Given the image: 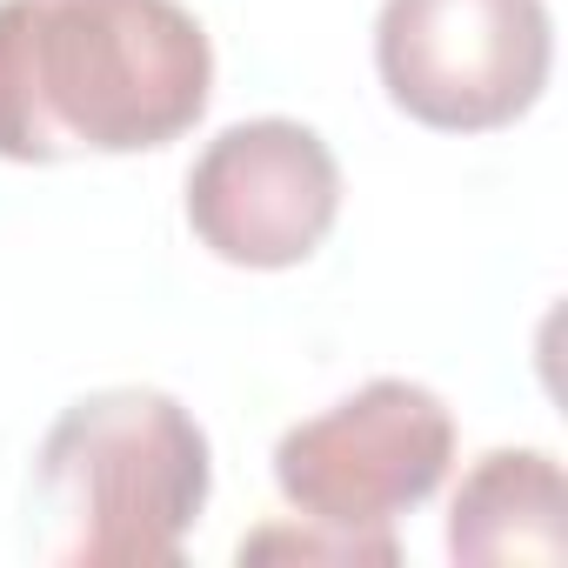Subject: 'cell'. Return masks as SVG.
<instances>
[{
	"instance_id": "5",
	"label": "cell",
	"mask_w": 568,
	"mask_h": 568,
	"mask_svg": "<svg viewBox=\"0 0 568 568\" xmlns=\"http://www.w3.org/2000/svg\"><path fill=\"white\" fill-rule=\"evenodd\" d=\"M342 214L335 148L288 114L221 128L187 168V227L227 267H302Z\"/></svg>"
},
{
	"instance_id": "4",
	"label": "cell",
	"mask_w": 568,
	"mask_h": 568,
	"mask_svg": "<svg viewBox=\"0 0 568 568\" xmlns=\"http://www.w3.org/2000/svg\"><path fill=\"white\" fill-rule=\"evenodd\" d=\"M375 68L408 121L495 134L541 101L555 28L541 0H382Z\"/></svg>"
},
{
	"instance_id": "7",
	"label": "cell",
	"mask_w": 568,
	"mask_h": 568,
	"mask_svg": "<svg viewBox=\"0 0 568 568\" xmlns=\"http://www.w3.org/2000/svg\"><path fill=\"white\" fill-rule=\"evenodd\" d=\"M261 555H302V561H395V535L388 541H362V535H288V528H261L241 541V561H261Z\"/></svg>"
},
{
	"instance_id": "6",
	"label": "cell",
	"mask_w": 568,
	"mask_h": 568,
	"mask_svg": "<svg viewBox=\"0 0 568 568\" xmlns=\"http://www.w3.org/2000/svg\"><path fill=\"white\" fill-rule=\"evenodd\" d=\"M448 555L468 568L535 561L555 568L568 555V481L548 448H488L448 508Z\"/></svg>"
},
{
	"instance_id": "1",
	"label": "cell",
	"mask_w": 568,
	"mask_h": 568,
	"mask_svg": "<svg viewBox=\"0 0 568 568\" xmlns=\"http://www.w3.org/2000/svg\"><path fill=\"white\" fill-rule=\"evenodd\" d=\"M207 94L214 48L181 0H0V161L148 154Z\"/></svg>"
},
{
	"instance_id": "2",
	"label": "cell",
	"mask_w": 568,
	"mask_h": 568,
	"mask_svg": "<svg viewBox=\"0 0 568 568\" xmlns=\"http://www.w3.org/2000/svg\"><path fill=\"white\" fill-rule=\"evenodd\" d=\"M68 568H168L207 508L214 455L201 422L161 388H101L61 408L34 462Z\"/></svg>"
},
{
	"instance_id": "3",
	"label": "cell",
	"mask_w": 568,
	"mask_h": 568,
	"mask_svg": "<svg viewBox=\"0 0 568 568\" xmlns=\"http://www.w3.org/2000/svg\"><path fill=\"white\" fill-rule=\"evenodd\" d=\"M455 462V415L435 388L382 375L274 442V488L308 528L388 541V521L422 508Z\"/></svg>"
}]
</instances>
